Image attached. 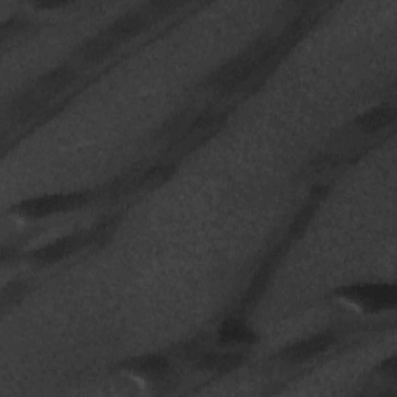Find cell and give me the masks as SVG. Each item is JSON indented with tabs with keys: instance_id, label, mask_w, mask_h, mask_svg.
I'll list each match as a JSON object with an SVG mask.
<instances>
[{
	"instance_id": "30bf717a",
	"label": "cell",
	"mask_w": 397,
	"mask_h": 397,
	"mask_svg": "<svg viewBox=\"0 0 397 397\" xmlns=\"http://www.w3.org/2000/svg\"><path fill=\"white\" fill-rule=\"evenodd\" d=\"M383 368H385V371L388 372V374L393 376L394 372H396V360H394V358L387 360V362L383 363Z\"/></svg>"
},
{
	"instance_id": "52a82bcc",
	"label": "cell",
	"mask_w": 397,
	"mask_h": 397,
	"mask_svg": "<svg viewBox=\"0 0 397 397\" xmlns=\"http://www.w3.org/2000/svg\"><path fill=\"white\" fill-rule=\"evenodd\" d=\"M241 357L233 356V354H213L203 358V366L208 369L225 372L233 369L234 366H238Z\"/></svg>"
},
{
	"instance_id": "3957f363",
	"label": "cell",
	"mask_w": 397,
	"mask_h": 397,
	"mask_svg": "<svg viewBox=\"0 0 397 397\" xmlns=\"http://www.w3.org/2000/svg\"><path fill=\"white\" fill-rule=\"evenodd\" d=\"M331 343L332 338L329 337V335H316L314 338L304 340L290 346L287 352H285V356H287V358H290L292 362H303V360H307L316 356V354L323 352Z\"/></svg>"
},
{
	"instance_id": "277c9868",
	"label": "cell",
	"mask_w": 397,
	"mask_h": 397,
	"mask_svg": "<svg viewBox=\"0 0 397 397\" xmlns=\"http://www.w3.org/2000/svg\"><path fill=\"white\" fill-rule=\"evenodd\" d=\"M393 121H394V109L389 108V105H380V108L366 112L365 115L358 118L360 126L365 130H369V132H374L377 129L388 126V124Z\"/></svg>"
},
{
	"instance_id": "7a4b0ae2",
	"label": "cell",
	"mask_w": 397,
	"mask_h": 397,
	"mask_svg": "<svg viewBox=\"0 0 397 397\" xmlns=\"http://www.w3.org/2000/svg\"><path fill=\"white\" fill-rule=\"evenodd\" d=\"M85 202L84 196L81 194H59V196H48L41 198H33V201L22 203V213L28 216H48L59 211H67L77 208Z\"/></svg>"
},
{
	"instance_id": "5b68a950",
	"label": "cell",
	"mask_w": 397,
	"mask_h": 397,
	"mask_svg": "<svg viewBox=\"0 0 397 397\" xmlns=\"http://www.w3.org/2000/svg\"><path fill=\"white\" fill-rule=\"evenodd\" d=\"M221 338L225 343H252L254 334L242 321L230 320L221 327Z\"/></svg>"
},
{
	"instance_id": "8992f818",
	"label": "cell",
	"mask_w": 397,
	"mask_h": 397,
	"mask_svg": "<svg viewBox=\"0 0 397 397\" xmlns=\"http://www.w3.org/2000/svg\"><path fill=\"white\" fill-rule=\"evenodd\" d=\"M77 247V239L74 238H67L54 242L52 245H47L45 248H42L39 253H36V256L42 261H56L64 258L67 253H70L73 248Z\"/></svg>"
},
{
	"instance_id": "ba28073f",
	"label": "cell",
	"mask_w": 397,
	"mask_h": 397,
	"mask_svg": "<svg viewBox=\"0 0 397 397\" xmlns=\"http://www.w3.org/2000/svg\"><path fill=\"white\" fill-rule=\"evenodd\" d=\"M139 368L146 372V374H159L165 369V358L160 357H149L146 360H141L139 363Z\"/></svg>"
},
{
	"instance_id": "9c48e42d",
	"label": "cell",
	"mask_w": 397,
	"mask_h": 397,
	"mask_svg": "<svg viewBox=\"0 0 397 397\" xmlns=\"http://www.w3.org/2000/svg\"><path fill=\"white\" fill-rule=\"evenodd\" d=\"M310 216H312V208H310V207L304 208L303 213L295 219L294 227H292V230H294L295 233H300L301 230L307 225V222L310 221Z\"/></svg>"
},
{
	"instance_id": "6da1fadb",
	"label": "cell",
	"mask_w": 397,
	"mask_h": 397,
	"mask_svg": "<svg viewBox=\"0 0 397 397\" xmlns=\"http://www.w3.org/2000/svg\"><path fill=\"white\" fill-rule=\"evenodd\" d=\"M343 294L363 303L369 310H382L393 307L396 304V287L388 284H369V285H352L345 289Z\"/></svg>"
}]
</instances>
